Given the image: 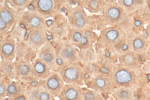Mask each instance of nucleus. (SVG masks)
I'll list each match as a JSON object with an SVG mask.
<instances>
[{
	"mask_svg": "<svg viewBox=\"0 0 150 100\" xmlns=\"http://www.w3.org/2000/svg\"><path fill=\"white\" fill-rule=\"evenodd\" d=\"M19 12L7 5H0V18L7 24L11 29L16 24L19 20Z\"/></svg>",
	"mask_w": 150,
	"mask_h": 100,
	"instance_id": "nucleus-19",
	"label": "nucleus"
},
{
	"mask_svg": "<svg viewBox=\"0 0 150 100\" xmlns=\"http://www.w3.org/2000/svg\"><path fill=\"white\" fill-rule=\"evenodd\" d=\"M18 21L24 25L27 31L41 30L47 32L49 31L46 20L41 14L35 10L20 12Z\"/></svg>",
	"mask_w": 150,
	"mask_h": 100,
	"instance_id": "nucleus-5",
	"label": "nucleus"
},
{
	"mask_svg": "<svg viewBox=\"0 0 150 100\" xmlns=\"http://www.w3.org/2000/svg\"><path fill=\"white\" fill-rule=\"evenodd\" d=\"M79 63L81 64H86L95 62L97 61V54L93 48L79 49Z\"/></svg>",
	"mask_w": 150,
	"mask_h": 100,
	"instance_id": "nucleus-22",
	"label": "nucleus"
},
{
	"mask_svg": "<svg viewBox=\"0 0 150 100\" xmlns=\"http://www.w3.org/2000/svg\"><path fill=\"white\" fill-rule=\"evenodd\" d=\"M33 0H1L0 4L10 5L12 8L18 12L25 11V9L28 7Z\"/></svg>",
	"mask_w": 150,
	"mask_h": 100,
	"instance_id": "nucleus-25",
	"label": "nucleus"
},
{
	"mask_svg": "<svg viewBox=\"0 0 150 100\" xmlns=\"http://www.w3.org/2000/svg\"><path fill=\"white\" fill-rule=\"evenodd\" d=\"M24 40L33 49L38 52V51L49 40L48 33L41 30L27 31Z\"/></svg>",
	"mask_w": 150,
	"mask_h": 100,
	"instance_id": "nucleus-15",
	"label": "nucleus"
},
{
	"mask_svg": "<svg viewBox=\"0 0 150 100\" xmlns=\"http://www.w3.org/2000/svg\"><path fill=\"white\" fill-rule=\"evenodd\" d=\"M83 8L79 4L69 12L67 16L70 27L83 30L92 29L91 19L87 15Z\"/></svg>",
	"mask_w": 150,
	"mask_h": 100,
	"instance_id": "nucleus-9",
	"label": "nucleus"
},
{
	"mask_svg": "<svg viewBox=\"0 0 150 100\" xmlns=\"http://www.w3.org/2000/svg\"><path fill=\"white\" fill-rule=\"evenodd\" d=\"M27 100H54L55 97L39 84L35 87L27 86L24 91Z\"/></svg>",
	"mask_w": 150,
	"mask_h": 100,
	"instance_id": "nucleus-17",
	"label": "nucleus"
},
{
	"mask_svg": "<svg viewBox=\"0 0 150 100\" xmlns=\"http://www.w3.org/2000/svg\"><path fill=\"white\" fill-rule=\"evenodd\" d=\"M13 80L0 74V100H4L6 96L7 87L10 82Z\"/></svg>",
	"mask_w": 150,
	"mask_h": 100,
	"instance_id": "nucleus-31",
	"label": "nucleus"
},
{
	"mask_svg": "<svg viewBox=\"0 0 150 100\" xmlns=\"http://www.w3.org/2000/svg\"><path fill=\"white\" fill-rule=\"evenodd\" d=\"M148 79H149V81H150V74H149L148 75Z\"/></svg>",
	"mask_w": 150,
	"mask_h": 100,
	"instance_id": "nucleus-39",
	"label": "nucleus"
},
{
	"mask_svg": "<svg viewBox=\"0 0 150 100\" xmlns=\"http://www.w3.org/2000/svg\"><path fill=\"white\" fill-rule=\"evenodd\" d=\"M79 4L92 13L101 11L105 5V0H81Z\"/></svg>",
	"mask_w": 150,
	"mask_h": 100,
	"instance_id": "nucleus-24",
	"label": "nucleus"
},
{
	"mask_svg": "<svg viewBox=\"0 0 150 100\" xmlns=\"http://www.w3.org/2000/svg\"><path fill=\"white\" fill-rule=\"evenodd\" d=\"M81 65L85 73V79L95 74L101 73L100 66L97 61L86 64H81Z\"/></svg>",
	"mask_w": 150,
	"mask_h": 100,
	"instance_id": "nucleus-29",
	"label": "nucleus"
},
{
	"mask_svg": "<svg viewBox=\"0 0 150 100\" xmlns=\"http://www.w3.org/2000/svg\"><path fill=\"white\" fill-rule=\"evenodd\" d=\"M53 18L52 22L47 32L52 37V40L51 41L57 42L67 39L70 26L66 17L61 13Z\"/></svg>",
	"mask_w": 150,
	"mask_h": 100,
	"instance_id": "nucleus-8",
	"label": "nucleus"
},
{
	"mask_svg": "<svg viewBox=\"0 0 150 100\" xmlns=\"http://www.w3.org/2000/svg\"><path fill=\"white\" fill-rule=\"evenodd\" d=\"M27 100V98H26V97L25 96L24 94H22V95H20V96H18L16 97L15 98H13V100Z\"/></svg>",
	"mask_w": 150,
	"mask_h": 100,
	"instance_id": "nucleus-35",
	"label": "nucleus"
},
{
	"mask_svg": "<svg viewBox=\"0 0 150 100\" xmlns=\"http://www.w3.org/2000/svg\"><path fill=\"white\" fill-rule=\"evenodd\" d=\"M119 5L128 12H131L135 8V0H118Z\"/></svg>",
	"mask_w": 150,
	"mask_h": 100,
	"instance_id": "nucleus-32",
	"label": "nucleus"
},
{
	"mask_svg": "<svg viewBox=\"0 0 150 100\" xmlns=\"http://www.w3.org/2000/svg\"><path fill=\"white\" fill-rule=\"evenodd\" d=\"M51 42L55 48L57 58L62 60L63 63H79V50L69 40Z\"/></svg>",
	"mask_w": 150,
	"mask_h": 100,
	"instance_id": "nucleus-6",
	"label": "nucleus"
},
{
	"mask_svg": "<svg viewBox=\"0 0 150 100\" xmlns=\"http://www.w3.org/2000/svg\"><path fill=\"white\" fill-rule=\"evenodd\" d=\"M142 22H141L139 20H136L134 21V25H135V26H137V27H140V26L142 25Z\"/></svg>",
	"mask_w": 150,
	"mask_h": 100,
	"instance_id": "nucleus-37",
	"label": "nucleus"
},
{
	"mask_svg": "<svg viewBox=\"0 0 150 100\" xmlns=\"http://www.w3.org/2000/svg\"><path fill=\"white\" fill-rule=\"evenodd\" d=\"M39 85V80H36L32 82V83L30 84L28 86H30V87H35V86H38Z\"/></svg>",
	"mask_w": 150,
	"mask_h": 100,
	"instance_id": "nucleus-36",
	"label": "nucleus"
},
{
	"mask_svg": "<svg viewBox=\"0 0 150 100\" xmlns=\"http://www.w3.org/2000/svg\"><path fill=\"white\" fill-rule=\"evenodd\" d=\"M102 10L103 21L111 25L117 24L124 15V10L117 4H106Z\"/></svg>",
	"mask_w": 150,
	"mask_h": 100,
	"instance_id": "nucleus-14",
	"label": "nucleus"
},
{
	"mask_svg": "<svg viewBox=\"0 0 150 100\" xmlns=\"http://www.w3.org/2000/svg\"><path fill=\"white\" fill-rule=\"evenodd\" d=\"M31 63L33 73L37 80L45 78L51 72V70L38 57Z\"/></svg>",
	"mask_w": 150,
	"mask_h": 100,
	"instance_id": "nucleus-20",
	"label": "nucleus"
},
{
	"mask_svg": "<svg viewBox=\"0 0 150 100\" xmlns=\"http://www.w3.org/2000/svg\"><path fill=\"white\" fill-rule=\"evenodd\" d=\"M132 69L119 64H115L109 74L115 88L124 87L131 88L135 86L136 76Z\"/></svg>",
	"mask_w": 150,
	"mask_h": 100,
	"instance_id": "nucleus-2",
	"label": "nucleus"
},
{
	"mask_svg": "<svg viewBox=\"0 0 150 100\" xmlns=\"http://www.w3.org/2000/svg\"><path fill=\"white\" fill-rule=\"evenodd\" d=\"M84 82L88 88L96 90L102 95L113 94L115 89L109 75L101 73L89 77L85 79Z\"/></svg>",
	"mask_w": 150,
	"mask_h": 100,
	"instance_id": "nucleus-7",
	"label": "nucleus"
},
{
	"mask_svg": "<svg viewBox=\"0 0 150 100\" xmlns=\"http://www.w3.org/2000/svg\"><path fill=\"white\" fill-rule=\"evenodd\" d=\"M14 63L16 73L15 80L22 83L25 88L29 85L32 82L37 80L33 73L31 62L15 60Z\"/></svg>",
	"mask_w": 150,
	"mask_h": 100,
	"instance_id": "nucleus-10",
	"label": "nucleus"
},
{
	"mask_svg": "<svg viewBox=\"0 0 150 100\" xmlns=\"http://www.w3.org/2000/svg\"><path fill=\"white\" fill-rule=\"evenodd\" d=\"M105 98L103 95L96 90L82 88V100H102Z\"/></svg>",
	"mask_w": 150,
	"mask_h": 100,
	"instance_id": "nucleus-30",
	"label": "nucleus"
},
{
	"mask_svg": "<svg viewBox=\"0 0 150 100\" xmlns=\"http://www.w3.org/2000/svg\"><path fill=\"white\" fill-rule=\"evenodd\" d=\"M57 97L61 100H82V88L77 84H65Z\"/></svg>",
	"mask_w": 150,
	"mask_h": 100,
	"instance_id": "nucleus-18",
	"label": "nucleus"
},
{
	"mask_svg": "<svg viewBox=\"0 0 150 100\" xmlns=\"http://www.w3.org/2000/svg\"><path fill=\"white\" fill-rule=\"evenodd\" d=\"M74 0H33L31 4L34 10L43 16L45 19L54 18L61 13H68L75 4Z\"/></svg>",
	"mask_w": 150,
	"mask_h": 100,
	"instance_id": "nucleus-1",
	"label": "nucleus"
},
{
	"mask_svg": "<svg viewBox=\"0 0 150 100\" xmlns=\"http://www.w3.org/2000/svg\"><path fill=\"white\" fill-rule=\"evenodd\" d=\"M39 82L40 85L54 97L58 96L65 85V82L62 77L53 70L45 78L39 80Z\"/></svg>",
	"mask_w": 150,
	"mask_h": 100,
	"instance_id": "nucleus-11",
	"label": "nucleus"
},
{
	"mask_svg": "<svg viewBox=\"0 0 150 100\" xmlns=\"http://www.w3.org/2000/svg\"><path fill=\"white\" fill-rule=\"evenodd\" d=\"M146 42L143 38L140 37H136L132 42V46L134 49L140 50L145 46Z\"/></svg>",
	"mask_w": 150,
	"mask_h": 100,
	"instance_id": "nucleus-33",
	"label": "nucleus"
},
{
	"mask_svg": "<svg viewBox=\"0 0 150 100\" xmlns=\"http://www.w3.org/2000/svg\"><path fill=\"white\" fill-rule=\"evenodd\" d=\"M38 57L51 70L56 71L59 65L57 62L56 50L52 43L48 40L37 52Z\"/></svg>",
	"mask_w": 150,
	"mask_h": 100,
	"instance_id": "nucleus-12",
	"label": "nucleus"
},
{
	"mask_svg": "<svg viewBox=\"0 0 150 100\" xmlns=\"http://www.w3.org/2000/svg\"><path fill=\"white\" fill-rule=\"evenodd\" d=\"M37 56V52L33 49L24 40L16 41L15 60L19 61L32 63Z\"/></svg>",
	"mask_w": 150,
	"mask_h": 100,
	"instance_id": "nucleus-16",
	"label": "nucleus"
},
{
	"mask_svg": "<svg viewBox=\"0 0 150 100\" xmlns=\"http://www.w3.org/2000/svg\"><path fill=\"white\" fill-rule=\"evenodd\" d=\"M149 32H150V31H149Z\"/></svg>",
	"mask_w": 150,
	"mask_h": 100,
	"instance_id": "nucleus-40",
	"label": "nucleus"
},
{
	"mask_svg": "<svg viewBox=\"0 0 150 100\" xmlns=\"http://www.w3.org/2000/svg\"><path fill=\"white\" fill-rule=\"evenodd\" d=\"M0 74L7 77L11 80H15L16 77L14 62L8 60H1Z\"/></svg>",
	"mask_w": 150,
	"mask_h": 100,
	"instance_id": "nucleus-23",
	"label": "nucleus"
},
{
	"mask_svg": "<svg viewBox=\"0 0 150 100\" xmlns=\"http://www.w3.org/2000/svg\"><path fill=\"white\" fill-rule=\"evenodd\" d=\"M120 64L131 69L134 68L136 66L138 59L134 54L127 52L119 57Z\"/></svg>",
	"mask_w": 150,
	"mask_h": 100,
	"instance_id": "nucleus-28",
	"label": "nucleus"
},
{
	"mask_svg": "<svg viewBox=\"0 0 150 100\" xmlns=\"http://www.w3.org/2000/svg\"><path fill=\"white\" fill-rule=\"evenodd\" d=\"M110 1H111V0H110Z\"/></svg>",
	"mask_w": 150,
	"mask_h": 100,
	"instance_id": "nucleus-41",
	"label": "nucleus"
},
{
	"mask_svg": "<svg viewBox=\"0 0 150 100\" xmlns=\"http://www.w3.org/2000/svg\"><path fill=\"white\" fill-rule=\"evenodd\" d=\"M66 84L85 85V73L79 63H63L56 71Z\"/></svg>",
	"mask_w": 150,
	"mask_h": 100,
	"instance_id": "nucleus-3",
	"label": "nucleus"
},
{
	"mask_svg": "<svg viewBox=\"0 0 150 100\" xmlns=\"http://www.w3.org/2000/svg\"><path fill=\"white\" fill-rule=\"evenodd\" d=\"M16 40L12 37L8 32L0 37V56L2 60L13 61L15 59Z\"/></svg>",
	"mask_w": 150,
	"mask_h": 100,
	"instance_id": "nucleus-13",
	"label": "nucleus"
},
{
	"mask_svg": "<svg viewBox=\"0 0 150 100\" xmlns=\"http://www.w3.org/2000/svg\"><path fill=\"white\" fill-rule=\"evenodd\" d=\"M27 31V30L24 25L18 21L17 23L13 26L8 32L12 37L16 40V41L18 42L24 40Z\"/></svg>",
	"mask_w": 150,
	"mask_h": 100,
	"instance_id": "nucleus-27",
	"label": "nucleus"
},
{
	"mask_svg": "<svg viewBox=\"0 0 150 100\" xmlns=\"http://www.w3.org/2000/svg\"><path fill=\"white\" fill-rule=\"evenodd\" d=\"M113 96L116 100H127L133 99V92L130 88L121 87L115 89Z\"/></svg>",
	"mask_w": 150,
	"mask_h": 100,
	"instance_id": "nucleus-26",
	"label": "nucleus"
},
{
	"mask_svg": "<svg viewBox=\"0 0 150 100\" xmlns=\"http://www.w3.org/2000/svg\"><path fill=\"white\" fill-rule=\"evenodd\" d=\"M75 1H76V2H79H79L81 1V0H74Z\"/></svg>",
	"mask_w": 150,
	"mask_h": 100,
	"instance_id": "nucleus-38",
	"label": "nucleus"
},
{
	"mask_svg": "<svg viewBox=\"0 0 150 100\" xmlns=\"http://www.w3.org/2000/svg\"><path fill=\"white\" fill-rule=\"evenodd\" d=\"M67 39L79 49L92 47L97 36L91 29L83 30L70 27Z\"/></svg>",
	"mask_w": 150,
	"mask_h": 100,
	"instance_id": "nucleus-4",
	"label": "nucleus"
},
{
	"mask_svg": "<svg viewBox=\"0 0 150 100\" xmlns=\"http://www.w3.org/2000/svg\"><path fill=\"white\" fill-rule=\"evenodd\" d=\"M25 88V86L20 82L12 80L8 85L6 92V96L9 98H5L4 100H13L16 97L24 94Z\"/></svg>",
	"mask_w": 150,
	"mask_h": 100,
	"instance_id": "nucleus-21",
	"label": "nucleus"
},
{
	"mask_svg": "<svg viewBox=\"0 0 150 100\" xmlns=\"http://www.w3.org/2000/svg\"><path fill=\"white\" fill-rule=\"evenodd\" d=\"M10 30L7 24L1 18H0V37H2L5 35Z\"/></svg>",
	"mask_w": 150,
	"mask_h": 100,
	"instance_id": "nucleus-34",
	"label": "nucleus"
}]
</instances>
